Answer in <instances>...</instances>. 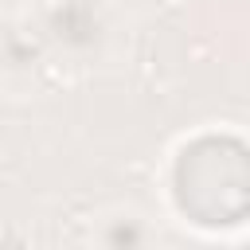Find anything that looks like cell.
<instances>
[{
    "label": "cell",
    "instance_id": "6da1fadb",
    "mask_svg": "<svg viewBox=\"0 0 250 250\" xmlns=\"http://www.w3.org/2000/svg\"><path fill=\"white\" fill-rule=\"evenodd\" d=\"M176 203L188 219L203 227H234L250 207V160L238 137H199L191 141L172 172Z\"/></svg>",
    "mask_w": 250,
    "mask_h": 250
}]
</instances>
